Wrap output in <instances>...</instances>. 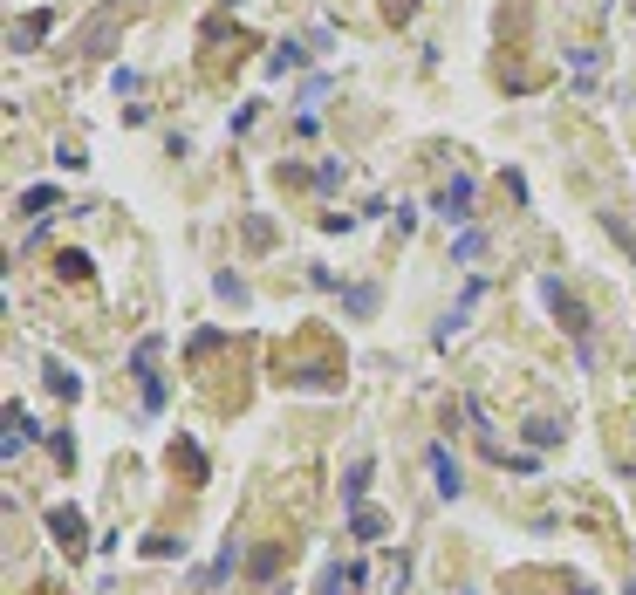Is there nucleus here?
Masks as SVG:
<instances>
[{"label": "nucleus", "instance_id": "obj_13", "mask_svg": "<svg viewBox=\"0 0 636 595\" xmlns=\"http://www.w3.org/2000/svg\"><path fill=\"white\" fill-rule=\"evenodd\" d=\"M48 391L76 397V391H82V376H76V370H62V363H48Z\"/></svg>", "mask_w": 636, "mask_h": 595}, {"label": "nucleus", "instance_id": "obj_10", "mask_svg": "<svg viewBox=\"0 0 636 595\" xmlns=\"http://www.w3.org/2000/svg\"><path fill=\"white\" fill-rule=\"evenodd\" d=\"M301 62H309V48H301V42H280L274 55H267V69H274V76H288V69H301Z\"/></svg>", "mask_w": 636, "mask_h": 595}, {"label": "nucleus", "instance_id": "obj_9", "mask_svg": "<svg viewBox=\"0 0 636 595\" xmlns=\"http://www.w3.org/2000/svg\"><path fill=\"white\" fill-rule=\"evenodd\" d=\"M233 568H240V541H226V548H219V562L205 568V581H199V589H219V581L233 575Z\"/></svg>", "mask_w": 636, "mask_h": 595}, {"label": "nucleus", "instance_id": "obj_16", "mask_svg": "<svg viewBox=\"0 0 636 595\" xmlns=\"http://www.w3.org/2000/svg\"><path fill=\"white\" fill-rule=\"evenodd\" d=\"M322 96H328V76H315V82H309V90H301V110H309V117H315V103H322Z\"/></svg>", "mask_w": 636, "mask_h": 595}, {"label": "nucleus", "instance_id": "obj_11", "mask_svg": "<svg viewBox=\"0 0 636 595\" xmlns=\"http://www.w3.org/2000/svg\"><path fill=\"white\" fill-rule=\"evenodd\" d=\"M356 581H363V568H328V575H322V595H349Z\"/></svg>", "mask_w": 636, "mask_h": 595}, {"label": "nucleus", "instance_id": "obj_17", "mask_svg": "<svg viewBox=\"0 0 636 595\" xmlns=\"http://www.w3.org/2000/svg\"><path fill=\"white\" fill-rule=\"evenodd\" d=\"M622 595H636V581H630V589H622Z\"/></svg>", "mask_w": 636, "mask_h": 595}, {"label": "nucleus", "instance_id": "obj_7", "mask_svg": "<svg viewBox=\"0 0 636 595\" xmlns=\"http://www.w3.org/2000/svg\"><path fill=\"white\" fill-rule=\"evenodd\" d=\"M48 527H55V541H62V548H82V514H76V506H55V514H48Z\"/></svg>", "mask_w": 636, "mask_h": 595}, {"label": "nucleus", "instance_id": "obj_5", "mask_svg": "<svg viewBox=\"0 0 636 595\" xmlns=\"http://www.w3.org/2000/svg\"><path fill=\"white\" fill-rule=\"evenodd\" d=\"M370 472H376V458H370V452H356V458H349V472H342V500H349V514H356L363 493H370Z\"/></svg>", "mask_w": 636, "mask_h": 595}, {"label": "nucleus", "instance_id": "obj_6", "mask_svg": "<svg viewBox=\"0 0 636 595\" xmlns=\"http://www.w3.org/2000/svg\"><path fill=\"white\" fill-rule=\"evenodd\" d=\"M28 445H34V418H28V411H7V445H0V452L21 458Z\"/></svg>", "mask_w": 636, "mask_h": 595}, {"label": "nucleus", "instance_id": "obj_3", "mask_svg": "<svg viewBox=\"0 0 636 595\" xmlns=\"http://www.w3.org/2000/svg\"><path fill=\"white\" fill-rule=\"evenodd\" d=\"M424 458H432V493H438V500H459V493H466V472H459V458H451V445L438 439V445H432Z\"/></svg>", "mask_w": 636, "mask_h": 595}, {"label": "nucleus", "instance_id": "obj_15", "mask_svg": "<svg viewBox=\"0 0 636 595\" xmlns=\"http://www.w3.org/2000/svg\"><path fill=\"white\" fill-rule=\"evenodd\" d=\"M315 185H322V192L342 185V165H336V157H328V165H315Z\"/></svg>", "mask_w": 636, "mask_h": 595}, {"label": "nucleus", "instance_id": "obj_4", "mask_svg": "<svg viewBox=\"0 0 636 595\" xmlns=\"http://www.w3.org/2000/svg\"><path fill=\"white\" fill-rule=\"evenodd\" d=\"M479 295H486V281H466V295H459V308H445V322H438V335H432L438 349H445L451 335H466V322H472V308H479Z\"/></svg>", "mask_w": 636, "mask_h": 595}, {"label": "nucleus", "instance_id": "obj_14", "mask_svg": "<svg viewBox=\"0 0 636 595\" xmlns=\"http://www.w3.org/2000/svg\"><path fill=\"white\" fill-rule=\"evenodd\" d=\"M527 445H561V424L555 418H534L527 424Z\"/></svg>", "mask_w": 636, "mask_h": 595}, {"label": "nucleus", "instance_id": "obj_12", "mask_svg": "<svg viewBox=\"0 0 636 595\" xmlns=\"http://www.w3.org/2000/svg\"><path fill=\"white\" fill-rule=\"evenodd\" d=\"M349 534H356V541H376V534H384V514H370V506H356V514H349Z\"/></svg>", "mask_w": 636, "mask_h": 595}, {"label": "nucleus", "instance_id": "obj_1", "mask_svg": "<svg viewBox=\"0 0 636 595\" xmlns=\"http://www.w3.org/2000/svg\"><path fill=\"white\" fill-rule=\"evenodd\" d=\"M541 301H547V308H555V315H561V329H568V335H574V343H582V356H589V363H595V329H589V315H582V301H574V295H568V288H561V281H555V274H541Z\"/></svg>", "mask_w": 636, "mask_h": 595}, {"label": "nucleus", "instance_id": "obj_2", "mask_svg": "<svg viewBox=\"0 0 636 595\" xmlns=\"http://www.w3.org/2000/svg\"><path fill=\"white\" fill-rule=\"evenodd\" d=\"M472 192H479V185H472V178L459 172V178H451V185H438L432 212H438V220H445V226H472Z\"/></svg>", "mask_w": 636, "mask_h": 595}, {"label": "nucleus", "instance_id": "obj_8", "mask_svg": "<svg viewBox=\"0 0 636 595\" xmlns=\"http://www.w3.org/2000/svg\"><path fill=\"white\" fill-rule=\"evenodd\" d=\"M479 253H486V233H479V226H459V240H451V260H459V267H472Z\"/></svg>", "mask_w": 636, "mask_h": 595}]
</instances>
